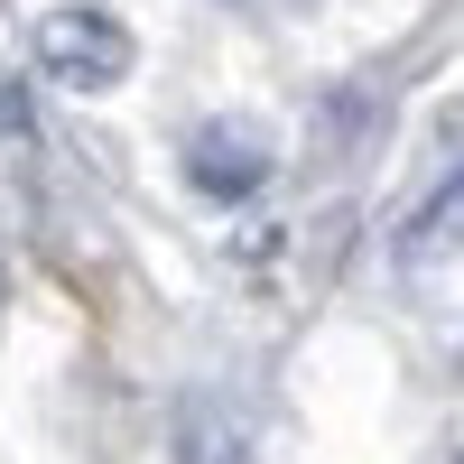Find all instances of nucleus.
Instances as JSON below:
<instances>
[{"instance_id":"obj_1","label":"nucleus","mask_w":464,"mask_h":464,"mask_svg":"<svg viewBox=\"0 0 464 464\" xmlns=\"http://www.w3.org/2000/svg\"><path fill=\"white\" fill-rule=\"evenodd\" d=\"M130 28L111 19V10H47L37 19V65L56 74V84H74V93H111L130 74Z\"/></svg>"},{"instance_id":"obj_2","label":"nucleus","mask_w":464,"mask_h":464,"mask_svg":"<svg viewBox=\"0 0 464 464\" xmlns=\"http://www.w3.org/2000/svg\"><path fill=\"white\" fill-rule=\"evenodd\" d=\"M269 168H279V140H269L260 121H205L196 140H186V177H196V196H214V205H242V196H260L269 186Z\"/></svg>"},{"instance_id":"obj_3","label":"nucleus","mask_w":464,"mask_h":464,"mask_svg":"<svg viewBox=\"0 0 464 464\" xmlns=\"http://www.w3.org/2000/svg\"><path fill=\"white\" fill-rule=\"evenodd\" d=\"M251 455V428L232 418L223 391H186L177 400V464H242Z\"/></svg>"},{"instance_id":"obj_4","label":"nucleus","mask_w":464,"mask_h":464,"mask_svg":"<svg viewBox=\"0 0 464 464\" xmlns=\"http://www.w3.org/2000/svg\"><path fill=\"white\" fill-rule=\"evenodd\" d=\"M455 242H464V168H455V177L437 186V196L409 214V232H400V260H446Z\"/></svg>"},{"instance_id":"obj_5","label":"nucleus","mask_w":464,"mask_h":464,"mask_svg":"<svg viewBox=\"0 0 464 464\" xmlns=\"http://www.w3.org/2000/svg\"><path fill=\"white\" fill-rule=\"evenodd\" d=\"M37 130V111H28V84L19 74H0V140H28Z\"/></svg>"},{"instance_id":"obj_6","label":"nucleus","mask_w":464,"mask_h":464,"mask_svg":"<svg viewBox=\"0 0 464 464\" xmlns=\"http://www.w3.org/2000/svg\"><path fill=\"white\" fill-rule=\"evenodd\" d=\"M455 464H464V455H455Z\"/></svg>"}]
</instances>
